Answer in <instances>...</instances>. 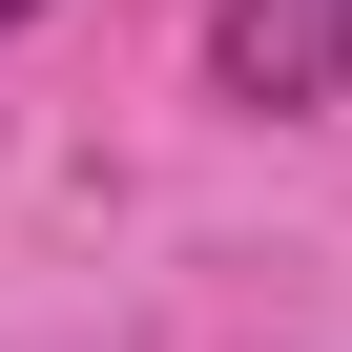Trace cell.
Wrapping results in <instances>:
<instances>
[{"mask_svg": "<svg viewBox=\"0 0 352 352\" xmlns=\"http://www.w3.org/2000/svg\"><path fill=\"white\" fill-rule=\"evenodd\" d=\"M208 63H228V104H331L352 83V0H228Z\"/></svg>", "mask_w": 352, "mask_h": 352, "instance_id": "obj_1", "label": "cell"}, {"mask_svg": "<svg viewBox=\"0 0 352 352\" xmlns=\"http://www.w3.org/2000/svg\"><path fill=\"white\" fill-rule=\"evenodd\" d=\"M0 21H42V0H0Z\"/></svg>", "mask_w": 352, "mask_h": 352, "instance_id": "obj_2", "label": "cell"}]
</instances>
